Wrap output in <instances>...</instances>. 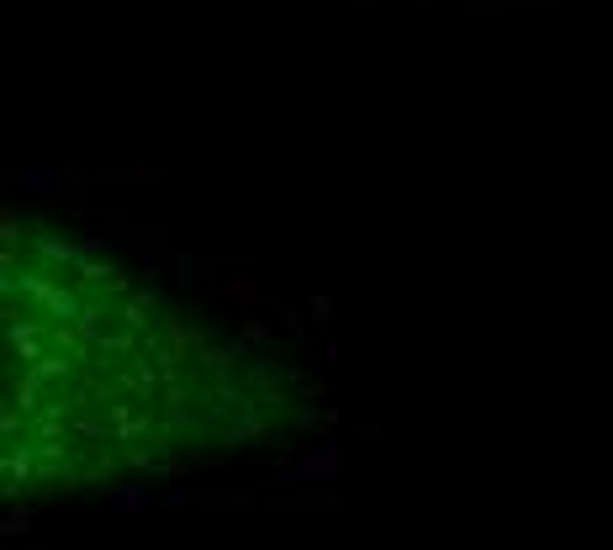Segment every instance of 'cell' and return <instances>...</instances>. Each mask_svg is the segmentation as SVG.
<instances>
[{
  "label": "cell",
  "instance_id": "6da1fadb",
  "mask_svg": "<svg viewBox=\"0 0 613 550\" xmlns=\"http://www.w3.org/2000/svg\"><path fill=\"white\" fill-rule=\"evenodd\" d=\"M6 482L96 487L217 455L259 397L228 344L53 228L6 233Z\"/></svg>",
  "mask_w": 613,
  "mask_h": 550
}]
</instances>
